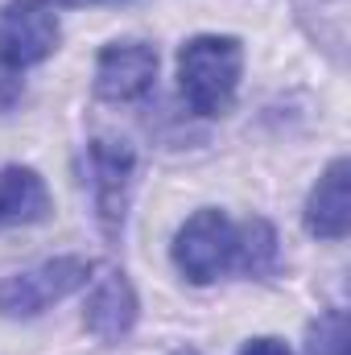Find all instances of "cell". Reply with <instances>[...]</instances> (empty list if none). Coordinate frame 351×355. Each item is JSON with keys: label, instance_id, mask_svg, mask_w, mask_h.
Segmentation results:
<instances>
[{"label": "cell", "instance_id": "6da1fadb", "mask_svg": "<svg viewBox=\"0 0 351 355\" xmlns=\"http://www.w3.org/2000/svg\"><path fill=\"white\" fill-rule=\"evenodd\" d=\"M244 75V46L228 33H198L178 50V87L190 112L223 116L236 103Z\"/></svg>", "mask_w": 351, "mask_h": 355}, {"label": "cell", "instance_id": "5bb4252c", "mask_svg": "<svg viewBox=\"0 0 351 355\" xmlns=\"http://www.w3.org/2000/svg\"><path fill=\"white\" fill-rule=\"evenodd\" d=\"M178 355H198V352H178Z\"/></svg>", "mask_w": 351, "mask_h": 355}, {"label": "cell", "instance_id": "277c9868", "mask_svg": "<svg viewBox=\"0 0 351 355\" xmlns=\"http://www.w3.org/2000/svg\"><path fill=\"white\" fill-rule=\"evenodd\" d=\"M54 0H8L0 8V71L21 75L58 50Z\"/></svg>", "mask_w": 351, "mask_h": 355}, {"label": "cell", "instance_id": "52a82bcc", "mask_svg": "<svg viewBox=\"0 0 351 355\" xmlns=\"http://www.w3.org/2000/svg\"><path fill=\"white\" fill-rule=\"evenodd\" d=\"M91 272H95V268H91ZM83 289H87L83 327H87L95 339L112 343V339H120V335L132 331L141 306H137V289H132V281L124 277V268L103 265L95 277H87Z\"/></svg>", "mask_w": 351, "mask_h": 355}, {"label": "cell", "instance_id": "3957f363", "mask_svg": "<svg viewBox=\"0 0 351 355\" xmlns=\"http://www.w3.org/2000/svg\"><path fill=\"white\" fill-rule=\"evenodd\" d=\"M91 277V265L83 257H54L42 265L12 272L0 281V314L4 318H37L62 297L79 293Z\"/></svg>", "mask_w": 351, "mask_h": 355}, {"label": "cell", "instance_id": "8992f818", "mask_svg": "<svg viewBox=\"0 0 351 355\" xmlns=\"http://www.w3.org/2000/svg\"><path fill=\"white\" fill-rule=\"evenodd\" d=\"M157 79V50L149 42H112L95 58V95L108 103H132Z\"/></svg>", "mask_w": 351, "mask_h": 355}, {"label": "cell", "instance_id": "7c38bea8", "mask_svg": "<svg viewBox=\"0 0 351 355\" xmlns=\"http://www.w3.org/2000/svg\"><path fill=\"white\" fill-rule=\"evenodd\" d=\"M240 355H293L281 339H273V335H261V339H248L244 347H240Z\"/></svg>", "mask_w": 351, "mask_h": 355}, {"label": "cell", "instance_id": "9c48e42d", "mask_svg": "<svg viewBox=\"0 0 351 355\" xmlns=\"http://www.w3.org/2000/svg\"><path fill=\"white\" fill-rule=\"evenodd\" d=\"M50 190L37 170L29 166H4L0 170V232L29 227L50 215Z\"/></svg>", "mask_w": 351, "mask_h": 355}, {"label": "cell", "instance_id": "8fae6325", "mask_svg": "<svg viewBox=\"0 0 351 355\" xmlns=\"http://www.w3.org/2000/svg\"><path fill=\"white\" fill-rule=\"evenodd\" d=\"M306 355H351L348 343V314L343 310H327L310 322L306 331Z\"/></svg>", "mask_w": 351, "mask_h": 355}, {"label": "cell", "instance_id": "30bf717a", "mask_svg": "<svg viewBox=\"0 0 351 355\" xmlns=\"http://www.w3.org/2000/svg\"><path fill=\"white\" fill-rule=\"evenodd\" d=\"M277 265V232L268 219L236 223V268L248 277H264Z\"/></svg>", "mask_w": 351, "mask_h": 355}, {"label": "cell", "instance_id": "ba28073f", "mask_svg": "<svg viewBox=\"0 0 351 355\" xmlns=\"http://www.w3.org/2000/svg\"><path fill=\"white\" fill-rule=\"evenodd\" d=\"M351 162L348 157H335L323 178L314 182V190L306 194V207H302V223L310 236L318 240H343L351 227Z\"/></svg>", "mask_w": 351, "mask_h": 355}, {"label": "cell", "instance_id": "5b68a950", "mask_svg": "<svg viewBox=\"0 0 351 355\" xmlns=\"http://www.w3.org/2000/svg\"><path fill=\"white\" fill-rule=\"evenodd\" d=\"M132 170H137V153L124 141H91L87 145V174H91V194H95V211L103 232L116 240L124 232V215H128V190H132Z\"/></svg>", "mask_w": 351, "mask_h": 355}, {"label": "cell", "instance_id": "7a4b0ae2", "mask_svg": "<svg viewBox=\"0 0 351 355\" xmlns=\"http://www.w3.org/2000/svg\"><path fill=\"white\" fill-rule=\"evenodd\" d=\"M170 257H174L178 272L186 281H194V285L219 281L228 268H236V223L223 211H215V207L194 211L178 227Z\"/></svg>", "mask_w": 351, "mask_h": 355}, {"label": "cell", "instance_id": "4fadbf2b", "mask_svg": "<svg viewBox=\"0 0 351 355\" xmlns=\"http://www.w3.org/2000/svg\"><path fill=\"white\" fill-rule=\"evenodd\" d=\"M54 4H108V0H54Z\"/></svg>", "mask_w": 351, "mask_h": 355}]
</instances>
